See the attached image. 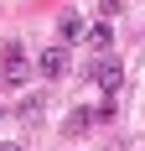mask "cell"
Returning a JSON list of instances; mask_svg holds the SVG:
<instances>
[{
	"label": "cell",
	"mask_w": 145,
	"mask_h": 151,
	"mask_svg": "<svg viewBox=\"0 0 145 151\" xmlns=\"http://www.w3.org/2000/svg\"><path fill=\"white\" fill-rule=\"evenodd\" d=\"M119 5H124V0H104V16H119Z\"/></svg>",
	"instance_id": "cell-8"
},
{
	"label": "cell",
	"mask_w": 145,
	"mask_h": 151,
	"mask_svg": "<svg viewBox=\"0 0 145 151\" xmlns=\"http://www.w3.org/2000/svg\"><path fill=\"white\" fill-rule=\"evenodd\" d=\"M42 115H47V94H26V99L16 104V120L21 125H36Z\"/></svg>",
	"instance_id": "cell-4"
},
{
	"label": "cell",
	"mask_w": 145,
	"mask_h": 151,
	"mask_svg": "<svg viewBox=\"0 0 145 151\" xmlns=\"http://www.w3.org/2000/svg\"><path fill=\"white\" fill-rule=\"evenodd\" d=\"M36 68H42L47 78H68V42H57V47H47L42 58H36Z\"/></svg>",
	"instance_id": "cell-3"
},
{
	"label": "cell",
	"mask_w": 145,
	"mask_h": 151,
	"mask_svg": "<svg viewBox=\"0 0 145 151\" xmlns=\"http://www.w3.org/2000/svg\"><path fill=\"white\" fill-rule=\"evenodd\" d=\"M78 37H88V26H83L72 11H62V16H57V42H68V47H72Z\"/></svg>",
	"instance_id": "cell-5"
},
{
	"label": "cell",
	"mask_w": 145,
	"mask_h": 151,
	"mask_svg": "<svg viewBox=\"0 0 145 151\" xmlns=\"http://www.w3.org/2000/svg\"><path fill=\"white\" fill-rule=\"evenodd\" d=\"M93 120H104L99 109H83V104H78V109H68V136H78V130H88Z\"/></svg>",
	"instance_id": "cell-7"
},
{
	"label": "cell",
	"mask_w": 145,
	"mask_h": 151,
	"mask_svg": "<svg viewBox=\"0 0 145 151\" xmlns=\"http://www.w3.org/2000/svg\"><path fill=\"white\" fill-rule=\"evenodd\" d=\"M109 42H114V26H109V16H104V21H93V26H88V47H93V52H104Z\"/></svg>",
	"instance_id": "cell-6"
},
{
	"label": "cell",
	"mask_w": 145,
	"mask_h": 151,
	"mask_svg": "<svg viewBox=\"0 0 145 151\" xmlns=\"http://www.w3.org/2000/svg\"><path fill=\"white\" fill-rule=\"evenodd\" d=\"M88 78H93V83H99L104 94H114V89H119V78H124V68H119L114 58H99L93 68H88Z\"/></svg>",
	"instance_id": "cell-2"
},
{
	"label": "cell",
	"mask_w": 145,
	"mask_h": 151,
	"mask_svg": "<svg viewBox=\"0 0 145 151\" xmlns=\"http://www.w3.org/2000/svg\"><path fill=\"white\" fill-rule=\"evenodd\" d=\"M0 78L5 83H26V42L21 37H11L5 52H0Z\"/></svg>",
	"instance_id": "cell-1"
}]
</instances>
